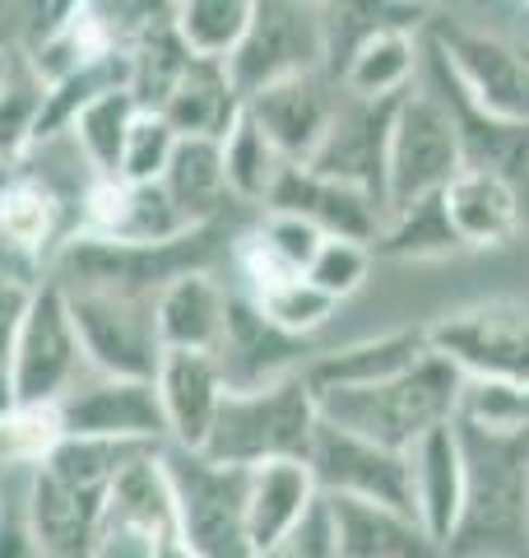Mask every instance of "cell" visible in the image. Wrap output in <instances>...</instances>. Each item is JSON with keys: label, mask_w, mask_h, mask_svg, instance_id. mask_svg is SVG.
<instances>
[{"label": "cell", "mask_w": 529, "mask_h": 558, "mask_svg": "<svg viewBox=\"0 0 529 558\" xmlns=\"http://www.w3.org/2000/svg\"><path fill=\"white\" fill-rule=\"evenodd\" d=\"M465 447V508L441 558H529V433L455 424Z\"/></svg>", "instance_id": "cell-1"}, {"label": "cell", "mask_w": 529, "mask_h": 558, "mask_svg": "<svg viewBox=\"0 0 529 558\" xmlns=\"http://www.w3.org/2000/svg\"><path fill=\"white\" fill-rule=\"evenodd\" d=\"M460 391L465 377L446 359L428 354L418 368L391 381H377V387L316 396V410H321V424L330 428H344L353 438H367L391 451H409L432 428L451 424L455 410H460Z\"/></svg>", "instance_id": "cell-2"}, {"label": "cell", "mask_w": 529, "mask_h": 558, "mask_svg": "<svg viewBox=\"0 0 529 558\" xmlns=\"http://www.w3.org/2000/svg\"><path fill=\"white\" fill-rule=\"evenodd\" d=\"M316 424H321V410H316V396L303 373L270 381V387L227 391L214 418V433L205 442V457L237 470L307 461Z\"/></svg>", "instance_id": "cell-3"}, {"label": "cell", "mask_w": 529, "mask_h": 558, "mask_svg": "<svg viewBox=\"0 0 529 558\" xmlns=\"http://www.w3.org/2000/svg\"><path fill=\"white\" fill-rule=\"evenodd\" d=\"M465 172L460 121L436 89L414 84L395 102L391 149H385V215L441 196Z\"/></svg>", "instance_id": "cell-4"}, {"label": "cell", "mask_w": 529, "mask_h": 558, "mask_svg": "<svg viewBox=\"0 0 529 558\" xmlns=\"http://www.w3.org/2000/svg\"><path fill=\"white\" fill-rule=\"evenodd\" d=\"M163 470L176 502V535L196 558H256L246 535V470L182 447H163Z\"/></svg>", "instance_id": "cell-5"}, {"label": "cell", "mask_w": 529, "mask_h": 558, "mask_svg": "<svg viewBox=\"0 0 529 558\" xmlns=\"http://www.w3.org/2000/svg\"><path fill=\"white\" fill-rule=\"evenodd\" d=\"M428 344L465 381L529 391V307L520 303H473L428 326Z\"/></svg>", "instance_id": "cell-6"}, {"label": "cell", "mask_w": 529, "mask_h": 558, "mask_svg": "<svg viewBox=\"0 0 529 558\" xmlns=\"http://www.w3.org/2000/svg\"><path fill=\"white\" fill-rule=\"evenodd\" d=\"M70 322L84 349L88 373L98 377H131L153 381L163 363V340H158L153 299L116 289H65Z\"/></svg>", "instance_id": "cell-7"}, {"label": "cell", "mask_w": 529, "mask_h": 558, "mask_svg": "<svg viewBox=\"0 0 529 558\" xmlns=\"http://www.w3.org/2000/svg\"><path fill=\"white\" fill-rule=\"evenodd\" d=\"M325 70V5H303V0H256L251 28L242 47L227 57V75L242 102L284 84L293 75Z\"/></svg>", "instance_id": "cell-8"}, {"label": "cell", "mask_w": 529, "mask_h": 558, "mask_svg": "<svg viewBox=\"0 0 529 558\" xmlns=\"http://www.w3.org/2000/svg\"><path fill=\"white\" fill-rule=\"evenodd\" d=\"M10 373H14L20 405H61V400L75 391V381L88 377L75 322H70L65 289L57 279H47V284L33 293L24 330L10 349Z\"/></svg>", "instance_id": "cell-9"}, {"label": "cell", "mask_w": 529, "mask_h": 558, "mask_svg": "<svg viewBox=\"0 0 529 558\" xmlns=\"http://www.w3.org/2000/svg\"><path fill=\"white\" fill-rule=\"evenodd\" d=\"M57 414L65 438H94L116 447H168V418L163 405H158L153 381L88 373L57 405Z\"/></svg>", "instance_id": "cell-10"}, {"label": "cell", "mask_w": 529, "mask_h": 558, "mask_svg": "<svg viewBox=\"0 0 529 558\" xmlns=\"http://www.w3.org/2000/svg\"><path fill=\"white\" fill-rule=\"evenodd\" d=\"M307 465H311V480L321 488V498H358V502H381V508L414 512L409 457L404 451L353 438L344 428L316 424Z\"/></svg>", "instance_id": "cell-11"}, {"label": "cell", "mask_w": 529, "mask_h": 558, "mask_svg": "<svg viewBox=\"0 0 529 558\" xmlns=\"http://www.w3.org/2000/svg\"><path fill=\"white\" fill-rule=\"evenodd\" d=\"M340 102H344L340 80L330 70H311V75H293L284 84H270V89L251 94L246 98V117L284 154V163L307 168L311 154L321 149Z\"/></svg>", "instance_id": "cell-12"}, {"label": "cell", "mask_w": 529, "mask_h": 558, "mask_svg": "<svg viewBox=\"0 0 529 558\" xmlns=\"http://www.w3.org/2000/svg\"><path fill=\"white\" fill-rule=\"evenodd\" d=\"M395 102H367V98H348L340 102L330 131L321 140V149L311 154L307 172L325 182H344L358 191H372L385 205V149H391V121H395Z\"/></svg>", "instance_id": "cell-13"}, {"label": "cell", "mask_w": 529, "mask_h": 558, "mask_svg": "<svg viewBox=\"0 0 529 558\" xmlns=\"http://www.w3.org/2000/svg\"><path fill=\"white\" fill-rule=\"evenodd\" d=\"M219 368L227 391H251V387H270V381H284L307 373V363L316 359L311 340H293L284 330H274L270 322L256 312L251 299H242L233 289V307H227V330L219 344Z\"/></svg>", "instance_id": "cell-14"}, {"label": "cell", "mask_w": 529, "mask_h": 558, "mask_svg": "<svg viewBox=\"0 0 529 558\" xmlns=\"http://www.w3.org/2000/svg\"><path fill=\"white\" fill-rule=\"evenodd\" d=\"M264 209L297 215V219L316 223L325 238L367 242V247H377V238L385 229V205L372 196V191L311 178L307 168H288L284 182L274 186V196H270V205H264ZM264 209H260V215H264Z\"/></svg>", "instance_id": "cell-15"}, {"label": "cell", "mask_w": 529, "mask_h": 558, "mask_svg": "<svg viewBox=\"0 0 529 558\" xmlns=\"http://www.w3.org/2000/svg\"><path fill=\"white\" fill-rule=\"evenodd\" d=\"M432 354L428 344V326H404V330H381V336H362L348 340L340 349H316V359L307 363V387L311 396L325 391H353V387H377L399 373L418 368Z\"/></svg>", "instance_id": "cell-16"}, {"label": "cell", "mask_w": 529, "mask_h": 558, "mask_svg": "<svg viewBox=\"0 0 529 558\" xmlns=\"http://www.w3.org/2000/svg\"><path fill=\"white\" fill-rule=\"evenodd\" d=\"M227 307H233V284L223 270H190L153 299V322L163 354H219Z\"/></svg>", "instance_id": "cell-17"}, {"label": "cell", "mask_w": 529, "mask_h": 558, "mask_svg": "<svg viewBox=\"0 0 529 558\" xmlns=\"http://www.w3.org/2000/svg\"><path fill=\"white\" fill-rule=\"evenodd\" d=\"M158 405L168 418V447L182 451H205L214 418L223 410L227 381L214 354H163L158 363Z\"/></svg>", "instance_id": "cell-18"}, {"label": "cell", "mask_w": 529, "mask_h": 558, "mask_svg": "<svg viewBox=\"0 0 529 558\" xmlns=\"http://www.w3.org/2000/svg\"><path fill=\"white\" fill-rule=\"evenodd\" d=\"M404 457H409V494L418 526L446 549L465 508V447L455 433V418L432 428L428 438H418Z\"/></svg>", "instance_id": "cell-19"}, {"label": "cell", "mask_w": 529, "mask_h": 558, "mask_svg": "<svg viewBox=\"0 0 529 558\" xmlns=\"http://www.w3.org/2000/svg\"><path fill=\"white\" fill-rule=\"evenodd\" d=\"M446 219L465 252H492L516 242L525 229V205L520 191L506 172L492 168H465L446 191H441Z\"/></svg>", "instance_id": "cell-20"}, {"label": "cell", "mask_w": 529, "mask_h": 558, "mask_svg": "<svg viewBox=\"0 0 529 558\" xmlns=\"http://www.w3.org/2000/svg\"><path fill=\"white\" fill-rule=\"evenodd\" d=\"M325 512L340 558H441V545L414 512L358 498H325Z\"/></svg>", "instance_id": "cell-21"}, {"label": "cell", "mask_w": 529, "mask_h": 558, "mask_svg": "<svg viewBox=\"0 0 529 558\" xmlns=\"http://www.w3.org/2000/svg\"><path fill=\"white\" fill-rule=\"evenodd\" d=\"M176 531V502L163 470V447L135 451V457L116 470L108 488V517H102V535H131V539H163Z\"/></svg>", "instance_id": "cell-22"}, {"label": "cell", "mask_w": 529, "mask_h": 558, "mask_svg": "<svg viewBox=\"0 0 529 558\" xmlns=\"http://www.w3.org/2000/svg\"><path fill=\"white\" fill-rule=\"evenodd\" d=\"M321 502V488L311 480L307 461H274L260 470H246V535L251 549H274L288 531H297Z\"/></svg>", "instance_id": "cell-23"}, {"label": "cell", "mask_w": 529, "mask_h": 558, "mask_svg": "<svg viewBox=\"0 0 529 558\" xmlns=\"http://www.w3.org/2000/svg\"><path fill=\"white\" fill-rule=\"evenodd\" d=\"M242 94L233 89L223 61H190L176 89L163 98L158 117L182 135V140H223L242 117Z\"/></svg>", "instance_id": "cell-24"}, {"label": "cell", "mask_w": 529, "mask_h": 558, "mask_svg": "<svg viewBox=\"0 0 529 558\" xmlns=\"http://www.w3.org/2000/svg\"><path fill=\"white\" fill-rule=\"evenodd\" d=\"M163 191L182 209V219L190 229L227 223L242 209L223 178V140H182L163 172Z\"/></svg>", "instance_id": "cell-25"}, {"label": "cell", "mask_w": 529, "mask_h": 558, "mask_svg": "<svg viewBox=\"0 0 529 558\" xmlns=\"http://www.w3.org/2000/svg\"><path fill=\"white\" fill-rule=\"evenodd\" d=\"M422 70V43L418 33L404 28H381L372 38H362L348 51V61L340 65V89L348 98H367V102H391L404 98L418 84Z\"/></svg>", "instance_id": "cell-26"}, {"label": "cell", "mask_w": 529, "mask_h": 558, "mask_svg": "<svg viewBox=\"0 0 529 558\" xmlns=\"http://www.w3.org/2000/svg\"><path fill=\"white\" fill-rule=\"evenodd\" d=\"M293 163H284V154H279L270 140H264V131L256 126L251 117H237V126L223 135V178H227V191H233V201L242 209H260L270 205L274 186L284 182V172Z\"/></svg>", "instance_id": "cell-27"}, {"label": "cell", "mask_w": 529, "mask_h": 558, "mask_svg": "<svg viewBox=\"0 0 529 558\" xmlns=\"http://www.w3.org/2000/svg\"><path fill=\"white\" fill-rule=\"evenodd\" d=\"M126 61H131V98L139 102V112H158L163 98L176 89V80L186 75V65L196 61L172 28V5L158 10V20L126 47Z\"/></svg>", "instance_id": "cell-28"}, {"label": "cell", "mask_w": 529, "mask_h": 558, "mask_svg": "<svg viewBox=\"0 0 529 558\" xmlns=\"http://www.w3.org/2000/svg\"><path fill=\"white\" fill-rule=\"evenodd\" d=\"M256 0H176L172 5V28L182 47L196 61H223L242 47L246 28H251Z\"/></svg>", "instance_id": "cell-29"}, {"label": "cell", "mask_w": 529, "mask_h": 558, "mask_svg": "<svg viewBox=\"0 0 529 558\" xmlns=\"http://www.w3.org/2000/svg\"><path fill=\"white\" fill-rule=\"evenodd\" d=\"M135 117H139V102L131 98V89H112V94H98L94 102H84L75 121L65 126L98 178H116L121 149H126Z\"/></svg>", "instance_id": "cell-30"}, {"label": "cell", "mask_w": 529, "mask_h": 558, "mask_svg": "<svg viewBox=\"0 0 529 558\" xmlns=\"http://www.w3.org/2000/svg\"><path fill=\"white\" fill-rule=\"evenodd\" d=\"M372 252L395 256V260H436V256H451V252H465V247L451 229L441 196H432V201H418L409 209L385 215V229H381Z\"/></svg>", "instance_id": "cell-31"}, {"label": "cell", "mask_w": 529, "mask_h": 558, "mask_svg": "<svg viewBox=\"0 0 529 558\" xmlns=\"http://www.w3.org/2000/svg\"><path fill=\"white\" fill-rule=\"evenodd\" d=\"M251 303H256V312L274 330H284V336H293V340H311V344H316V336H321L334 317H340V303L325 299V293L316 289L307 275L279 279V284L256 293Z\"/></svg>", "instance_id": "cell-32"}, {"label": "cell", "mask_w": 529, "mask_h": 558, "mask_svg": "<svg viewBox=\"0 0 529 558\" xmlns=\"http://www.w3.org/2000/svg\"><path fill=\"white\" fill-rule=\"evenodd\" d=\"M176 145H182V135H176L163 117H158V112H139L131 135H126V149H121L116 182H126V186H153V182H163V172L172 163Z\"/></svg>", "instance_id": "cell-33"}, {"label": "cell", "mask_w": 529, "mask_h": 558, "mask_svg": "<svg viewBox=\"0 0 529 558\" xmlns=\"http://www.w3.org/2000/svg\"><path fill=\"white\" fill-rule=\"evenodd\" d=\"M372 260H377V252L367 247V242L325 238V242H321V252L311 256V266H307L303 275L325 293V299L348 303L353 293L367 284V275H372Z\"/></svg>", "instance_id": "cell-34"}, {"label": "cell", "mask_w": 529, "mask_h": 558, "mask_svg": "<svg viewBox=\"0 0 529 558\" xmlns=\"http://www.w3.org/2000/svg\"><path fill=\"white\" fill-rule=\"evenodd\" d=\"M455 424L479 433H529V391L488 387V381H465Z\"/></svg>", "instance_id": "cell-35"}, {"label": "cell", "mask_w": 529, "mask_h": 558, "mask_svg": "<svg viewBox=\"0 0 529 558\" xmlns=\"http://www.w3.org/2000/svg\"><path fill=\"white\" fill-rule=\"evenodd\" d=\"M256 233L293 275H303L311 266V256L321 252V242H325V233L316 229V223L297 219V215H279V209H264V215H256Z\"/></svg>", "instance_id": "cell-36"}, {"label": "cell", "mask_w": 529, "mask_h": 558, "mask_svg": "<svg viewBox=\"0 0 529 558\" xmlns=\"http://www.w3.org/2000/svg\"><path fill=\"white\" fill-rule=\"evenodd\" d=\"M256 558H340V549H334V531H330L325 498L316 502L303 526L288 531L274 549H264V554H256Z\"/></svg>", "instance_id": "cell-37"}, {"label": "cell", "mask_w": 529, "mask_h": 558, "mask_svg": "<svg viewBox=\"0 0 529 558\" xmlns=\"http://www.w3.org/2000/svg\"><path fill=\"white\" fill-rule=\"evenodd\" d=\"M24 494H28V475H24V484L10 494L5 512H0V558H38V545H33V531H28Z\"/></svg>", "instance_id": "cell-38"}, {"label": "cell", "mask_w": 529, "mask_h": 558, "mask_svg": "<svg viewBox=\"0 0 529 558\" xmlns=\"http://www.w3.org/2000/svg\"><path fill=\"white\" fill-rule=\"evenodd\" d=\"M38 289L20 284V279H10V275H0V359H5V363H10V349H14V340H20L24 317H28L33 293H38Z\"/></svg>", "instance_id": "cell-39"}, {"label": "cell", "mask_w": 529, "mask_h": 558, "mask_svg": "<svg viewBox=\"0 0 529 558\" xmlns=\"http://www.w3.org/2000/svg\"><path fill=\"white\" fill-rule=\"evenodd\" d=\"M149 558H196V549H190L186 539L172 531V535H163V539H153V545H149Z\"/></svg>", "instance_id": "cell-40"}, {"label": "cell", "mask_w": 529, "mask_h": 558, "mask_svg": "<svg viewBox=\"0 0 529 558\" xmlns=\"http://www.w3.org/2000/svg\"><path fill=\"white\" fill-rule=\"evenodd\" d=\"M14 410H20V396H14V373H10V363L0 359V418H10Z\"/></svg>", "instance_id": "cell-41"}, {"label": "cell", "mask_w": 529, "mask_h": 558, "mask_svg": "<svg viewBox=\"0 0 529 558\" xmlns=\"http://www.w3.org/2000/svg\"><path fill=\"white\" fill-rule=\"evenodd\" d=\"M33 465H10V470H0V512H5V502H10V494L24 484V475H28Z\"/></svg>", "instance_id": "cell-42"}, {"label": "cell", "mask_w": 529, "mask_h": 558, "mask_svg": "<svg viewBox=\"0 0 529 558\" xmlns=\"http://www.w3.org/2000/svg\"><path fill=\"white\" fill-rule=\"evenodd\" d=\"M525 57H529V43H525Z\"/></svg>", "instance_id": "cell-43"}, {"label": "cell", "mask_w": 529, "mask_h": 558, "mask_svg": "<svg viewBox=\"0 0 529 558\" xmlns=\"http://www.w3.org/2000/svg\"><path fill=\"white\" fill-rule=\"evenodd\" d=\"M525 43H529V38H525Z\"/></svg>", "instance_id": "cell-44"}]
</instances>
